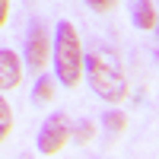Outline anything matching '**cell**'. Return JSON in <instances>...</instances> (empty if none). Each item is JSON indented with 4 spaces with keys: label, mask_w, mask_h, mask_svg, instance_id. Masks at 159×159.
Wrapping results in <instances>:
<instances>
[{
    "label": "cell",
    "mask_w": 159,
    "mask_h": 159,
    "mask_svg": "<svg viewBox=\"0 0 159 159\" xmlns=\"http://www.w3.org/2000/svg\"><path fill=\"white\" fill-rule=\"evenodd\" d=\"M86 80H89V89L108 105H121L130 96L124 64L108 48H96V51L86 54Z\"/></svg>",
    "instance_id": "obj_1"
},
{
    "label": "cell",
    "mask_w": 159,
    "mask_h": 159,
    "mask_svg": "<svg viewBox=\"0 0 159 159\" xmlns=\"http://www.w3.org/2000/svg\"><path fill=\"white\" fill-rule=\"evenodd\" d=\"M51 57H54L57 83L67 89L80 86V80L86 73V54H83V42H80L73 22L61 19L54 25V51H51Z\"/></svg>",
    "instance_id": "obj_2"
},
{
    "label": "cell",
    "mask_w": 159,
    "mask_h": 159,
    "mask_svg": "<svg viewBox=\"0 0 159 159\" xmlns=\"http://www.w3.org/2000/svg\"><path fill=\"white\" fill-rule=\"evenodd\" d=\"M51 51H54V38L48 35V29L42 22H32L29 32H25V48H22L25 67L35 70V73H42L48 67V61H51Z\"/></svg>",
    "instance_id": "obj_3"
},
{
    "label": "cell",
    "mask_w": 159,
    "mask_h": 159,
    "mask_svg": "<svg viewBox=\"0 0 159 159\" xmlns=\"http://www.w3.org/2000/svg\"><path fill=\"white\" fill-rule=\"evenodd\" d=\"M67 143H70V118L64 111L45 118L42 130H38V140H35L38 153H42V156H57Z\"/></svg>",
    "instance_id": "obj_4"
},
{
    "label": "cell",
    "mask_w": 159,
    "mask_h": 159,
    "mask_svg": "<svg viewBox=\"0 0 159 159\" xmlns=\"http://www.w3.org/2000/svg\"><path fill=\"white\" fill-rule=\"evenodd\" d=\"M22 83V57L10 48H0V92H10Z\"/></svg>",
    "instance_id": "obj_5"
},
{
    "label": "cell",
    "mask_w": 159,
    "mask_h": 159,
    "mask_svg": "<svg viewBox=\"0 0 159 159\" xmlns=\"http://www.w3.org/2000/svg\"><path fill=\"white\" fill-rule=\"evenodd\" d=\"M127 16L134 22V29H140V32L156 29V19H159L150 0H127Z\"/></svg>",
    "instance_id": "obj_6"
},
{
    "label": "cell",
    "mask_w": 159,
    "mask_h": 159,
    "mask_svg": "<svg viewBox=\"0 0 159 159\" xmlns=\"http://www.w3.org/2000/svg\"><path fill=\"white\" fill-rule=\"evenodd\" d=\"M54 102V80L51 76H38L35 89H32V105H51Z\"/></svg>",
    "instance_id": "obj_7"
},
{
    "label": "cell",
    "mask_w": 159,
    "mask_h": 159,
    "mask_svg": "<svg viewBox=\"0 0 159 159\" xmlns=\"http://www.w3.org/2000/svg\"><path fill=\"white\" fill-rule=\"evenodd\" d=\"M102 127H105V137L111 140V137H118V134H121V130L127 127V115L115 108V111H108V115L102 118Z\"/></svg>",
    "instance_id": "obj_8"
},
{
    "label": "cell",
    "mask_w": 159,
    "mask_h": 159,
    "mask_svg": "<svg viewBox=\"0 0 159 159\" xmlns=\"http://www.w3.org/2000/svg\"><path fill=\"white\" fill-rule=\"evenodd\" d=\"M92 134H96V124H92V121H86V118H83V121H80L76 127H70V140H76L80 147H86V143L92 140Z\"/></svg>",
    "instance_id": "obj_9"
},
{
    "label": "cell",
    "mask_w": 159,
    "mask_h": 159,
    "mask_svg": "<svg viewBox=\"0 0 159 159\" xmlns=\"http://www.w3.org/2000/svg\"><path fill=\"white\" fill-rule=\"evenodd\" d=\"M10 130H13V108H10V102L0 96V143L10 137Z\"/></svg>",
    "instance_id": "obj_10"
},
{
    "label": "cell",
    "mask_w": 159,
    "mask_h": 159,
    "mask_svg": "<svg viewBox=\"0 0 159 159\" xmlns=\"http://www.w3.org/2000/svg\"><path fill=\"white\" fill-rule=\"evenodd\" d=\"M86 3H89L92 13H111L118 7V0H86Z\"/></svg>",
    "instance_id": "obj_11"
},
{
    "label": "cell",
    "mask_w": 159,
    "mask_h": 159,
    "mask_svg": "<svg viewBox=\"0 0 159 159\" xmlns=\"http://www.w3.org/2000/svg\"><path fill=\"white\" fill-rule=\"evenodd\" d=\"M7 16H10V0H0V29L7 25Z\"/></svg>",
    "instance_id": "obj_12"
},
{
    "label": "cell",
    "mask_w": 159,
    "mask_h": 159,
    "mask_svg": "<svg viewBox=\"0 0 159 159\" xmlns=\"http://www.w3.org/2000/svg\"><path fill=\"white\" fill-rule=\"evenodd\" d=\"M153 32H156V54H159V19H156V29Z\"/></svg>",
    "instance_id": "obj_13"
}]
</instances>
